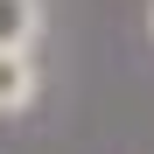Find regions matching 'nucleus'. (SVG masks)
<instances>
[{"instance_id": "2", "label": "nucleus", "mask_w": 154, "mask_h": 154, "mask_svg": "<svg viewBox=\"0 0 154 154\" xmlns=\"http://www.w3.org/2000/svg\"><path fill=\"white\" fill-rule=\"evenodd\" d=\"M42 35V0H0V49H35Z\"/></svg>"}, {"instance_id": "3", "label": "nucleus", "mask_w": 154, "mask_h": 154, "mask_svg": "<svg viewBox=\"0 0 154 154\" xmlns=\"http://www.w3.org/2000/svg\"><path fill=\"white\" fill-rule=\"evenodd\" d=\"M147 35H154V0H147Z\"/></svg>"}, {"instance_id": "1", "label": "nucleus", "mask_w": 154, "mask_h": 154, "mask_svg": "<svg viewBox=\"0 0 154 154\" xmlns=\"http://www.w3.org/2000/svg\"><path fill=\"white\" fill-rule=\"evenodd\" d=\"M35 91H42V63L28 56V49H0V119L28 112Z\"/></svg>"}]
</instances>
